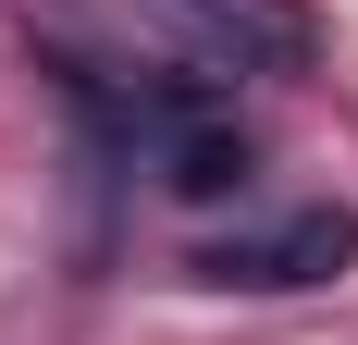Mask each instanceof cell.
<instances>
[{
	"label": "cell",
	"instance_id": "2",
	"mask_svg": "<svg viewBox=\"0 0 358 345\" xmlns=\"http://www.w3.org/2000/svg\"><path fill=\"white\" fill-rule=\"evenodd\" d=\"M173 13H198L235 62H296V50H309V25H296L285 0H173Z\"/></svg>",
	"mask_w": 358,
	"mask_h": 345
},
{
	"label": "cell",
	"instance_id": "1",
	"mask_svg": "<svg viewBox=\"0 0 358 345\" xmlns=\"http://www.w3.org/2000/svg\"><path fill=\"white\" fill-rule=\"evenodd\" d=\"M358 259V210H285V222H248V235H210L198 272L235 284V296H309Z\"/></svg>",
	"mask_w": 358,
	"mask_h": 345
}]
</instances>
